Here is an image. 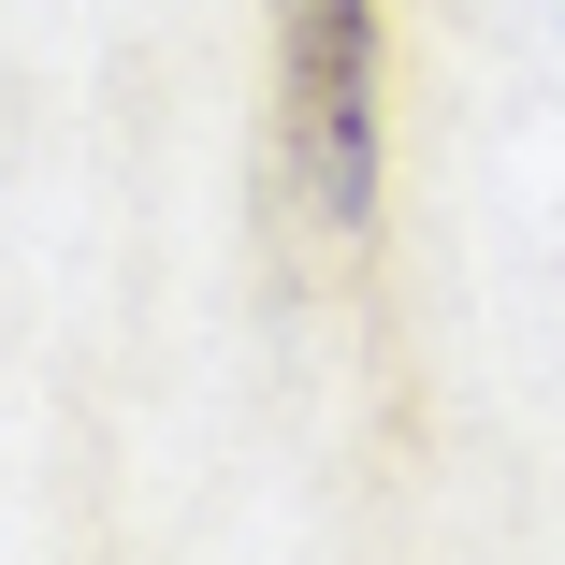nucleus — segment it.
<instances>
[{"mask_svg":"<svg viewBox=\"0 0 565 565\" xmlns=\"http://www.w3.org/2000/svg\"><path fill=\"white\" fill-rule=\"evenodd\" d=\"M290 146L319 233H377V0H290Z\"/></svg>","mask_w":565,"mask_h":565,"instance_id":"1","label":"nucleus"}]
</instances>
